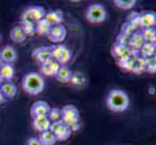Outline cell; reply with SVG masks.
Wrapping results in <instances>:
<instances>
[{
	"instance_id": "6da1fadb",
	"label": "cell",
	"mask_w": 156,
	"mask_h": 145,
	"mask_svg": "<svg viewBox=\"0 0 156 145\" xmlns=\"http://www.w3.org/2000/svg\"><path fill=\"white\" fill-rule=\"evenodd\" d=\"M106 105L108 109L114 112H123L128 109L130 105L128 95L124 91L119 89H114L109 92L106 99Z\"/></svg>"
},
{
	"instance_id": "7a4b0ae2",
	"label": "cell",
	"mask_w": 156,
	"mask_h": 145,
	"mask_svg": "<svg viewBox=\"0 0 156 145\" xmlns=\"http://www.w3.org/2000/svg\"><path fill=\"white\" fill-rule=\"evenodd\" d=\"M21 86L24 92L29 95H38L45 88V79L38 73H28L23 78Z\"/></svg>"
},
{
	"instance_id": "3957f363",
	"label": "cell",
	"mask_w": 156,
	"mask_h": 145,
	"mask_svg": "<svg viewBox=\"0 0 156 145\" xmlns=\"http://www.w3.org/2000/svg\"><path fill=\"white\" fill-rule=\"evenodd\" d=\"M61 120L64 124L70 127L72 132L79 130L80 113L77 107L73 105L63 106V109H61Z\"/></svg>"
},
{
	"instance_id": "277c9868",
	"label": "cell",
	"mask_w": 156,
	"mask_h": 145,
	"mask_svg": "<svg viewBox=\"0 0 156 145\" xmlns=\"http://www.w3.org/2000/svg\"><path fill=\"white\" fill-rule=\"evenodd\" d=\"M85 18L90 23H102L107 19V11L102 4H92L87 7Z\"/></svg>"
},
{
	"instance_id": "5b68a950",
	"label": "cell",
	"mask_w": 156,
	"mask_h": 145,
	"mask_svg": "<svg viewBox=\"0 0 156 145\" xmlns=\"http://www.w3.org/2000/svg\"><path fill=\"white\" fill-rule=\"evenodd\" d=\"M51 56L55 61H56L59 65H65L72 58V51L71 50L65 45L57 44L51 46Z\"/></svg>"
},
{
	"instance_id": "8992f818",
	"label": "cell",
	"mask_w": 156,
	"mask_h": 145,
	"mask_svg": "<svg viewBox=\"0 0 156 145\" xmlns=\"http://www.w3.org/2000/svg\"><path fill=\"white\" fill-rule=\"evenodd\" d=\"M46 10L41 6H29L26 8L20 17V21H30V22L36 23L39 20L45 19Z\"/></svg>"
},
{
	"instance_id": "52a82bcc",
	"label": "cell",
	"mask_w": 156,
	"mask_h": 145,
	"mask_svg": "<svg viewBox=\"0 0 156 145\" xmlns=\"http://www.w3.org/2000/svg\"><path fill=\"white\" fill-rule=\"evenodd\" d=\"M50 131H51L55 133L57 141L67 140V139L71 136V133H72V130L70 129V127L67 126L66 124H64L62 120L51 123L50 127Z\"/></svg>"
},
{
	"instance_id": "ba28073f",
	"label": "cell",
	"mask_w": 156,
	"mask_h": 145,
	"mask_svg": "<svg viewBox=\"0 0 156 145\" xmlns=\"http://www.w3.org/2000/svg\"><path fill=\"white\" fill-rule=\"evenodd\" d=\"M67 36V30L62 24L52 26L50 33L48 34V39L52 43H62Z\"/></svg>"
},
{
	"instance_id": "9c48e42d",
	"label": "cell",
	"mask_w": 156,
	"mask_h": 145,
	"mask_svg": "<svg viewBox=\"0 0 156 145\" xmlns=\"http://www.w3.org/2000/svg\"><path fill=\"white\" fill-rule=\"evenodd\" d=\"M32 57H33L37 62L41 64L46 63L52 59L51 56V47H37L32 51Z\"/></svg>"
},
{
	"instance_id": "30bf717a",
	"label": "cell",
	"mask_w": 156,
	"mask_h": 145,
	"mask_svg": "<svg viewBox=\"0 0 156 145\" xmlns=\"http://www.w3.org/2000/svg\"><path fill=\"white\" fill-rule=\"evenodd\" d=\"M0 59L3 63L13 64L17 61L18 59V53L15 47L11 45H6L0 50Z\"/></svg>"
},
{
	"instance_id": "8fae6325",
	"label": "cell",
	"mask_w": 156,
	"mask_h": 145,
	"mask_svg": "<svg viewBox=\"0 0 156 145\" xmlns=\"http://www.w3.org/2000/svg\"><path fill=\"white\" fill-rule=\"evenodd\" d=\"M51 109L50 105L45 101H37L30 107V115L32 118L38 116H45L48 115Z\"/></svg>"
},
{
	"instance_id": "7c38bea8",
	"label": "cell",
	"mask_w": 156,
	"mask_h": 145,
	"mask_svg": "<svg viewBox=\"0 0 156 145\" xmlns=\"http://www.w3.org/2000/svg\"><path fill=\"white\" fill-rule=\"evenodd\" d=\"M140 26L142 29L151 28L156 26V13L144 12L140 14Z\"/></svg>"
},
{
	"instance_id": "4fadbf2b",
	"label": "cell",
	"mask_w": 156,
	"mask_h": 145,
	"mask_svg": "<svg viewBox=\"0 0 156 145\" xmlns=\"http://www.w3.org/2000/svg\"><path fill=\"white\" fill-rule=\"evenodd\" d=\"M61 65L55 61L53 59L51 60L48 61L46 63H43L41 64V67H40V72L41 74H43L44 76L47 77H55L56 73L58 72L59 68H60Z\"/></svg>"
},
{
	"instance_id": "5bb4252c",
	"label": "cell",
	"mask_w": 156,
	"mask_h": 145,
	"mask_svg": "<svg viewBox=\"0 0 156 145\" xmlns=\"http://www.w3.org/2000/svg\"><path fill=\"white\" fill-rule=\"evenodd\" d=\"M51 124V122L50 121V119L48 118L47 115L34 117L33 120H32V126H33V128L36 131H38L40 133L49 131Z\"/></svg>"
},
{
	"instance_id": "9a60e30c",
	"label": "cell",
	"mask_w": 156,
	"mask_h": 145,
	"mask_svg": "<svg viewBox=\"0 0 156 145\" xmlns=\"http://www.w3.org/2000/svg\"><path fill=\"white\" fill-rule=\"evenodd\" d=\"M45 19L49 21L51 26L59 25L64 19V14L61 10H51L46 13Z\"/></svg>"
},
{
	"instance_id": "2e32d148",
	"label": "cell",
	"mask_w": 156,
	"mask_h": 145,
	"mask_svg": "<svg viewBox=\"0 0 156 145\" xmlns=\"http://www.w3.org/2000/svg\"><path fill=\"white\" fill-rule=\"evenodd\" d=\"M73 72L72 70L68 68L67 66H60L58 72L55 76V78L61 83H68L71 81L72 77H73Z\"/></svg>"
},
{
	"instance_id": "e0dca14e",
	"label": "cell",
	"mask_w": 156,
	"mask_h": 145,
	"mask_svg": "<svg viewBox=\"0 0 156 145\" xmlns=\"http://www.w3.org/2000/svg\"><path fill=\"white\" fill-rule=\"evenodd\" d=\"M0 92L3 94L5 99H13L17 94V87L11 81H4L0 86Z\"/></svg>"
},
{
	"instance_id": "ac0fdd59",
	"label": "cell",
	"mask_w": 156,
	"mask_h": 145,
	"mask_svg": "<svg viewBox=\"0 0 156 145\" xmlns=\"http://www.w3.org/2000/svg\"><path fill=\"white\" fill-rule=\"evenodd\" d=\"M26 36L24 34V32L23 30V28L20 27V25H17L14 26L10 32V38L13 42L15 43H23L26 40Z\"/></svg>"
},
{
	"instance_id": "d6986e66",
	"label": "cell",
	"mask_w": 156,
	"mask_h": 145,
	"mask_svg": "<svg viewBox=\"0 0 156 145\" xmlns=\"http://www.w3.org/2000/svg\"><path fill=\"white\" fill-rule=\"evenodd\" d=\"M0 76L3 78V80L10 81L11 79H13L15 77V67L13 64L3 63V65L0 69Z\"/></svg>"
},
{
	"instance_id": "ffe728a7",
	"label": "cell",
	"mask_w": 156,
	"mask_h": 145,
	"mask_svg": "<svg viewBox=\"0 0 156 145\" xmlns=\"http://www.w3.org/2000/svg\"><path fill=\"white\" fill-rule=\"evenodd\" d=\"M52 26L50 24V22L46 19H43L39 20L38 22L35 23V30L36 33L39 34L40 36H48L50 33Z\"/></svg>"
},
{
	"instance_id": "44dd1931",
	"label": "cell",
	"mask_w": 156,
	"mask_h": 145,
	"mask_svg": "<svg viewBox=\"0 0 156 145\" xmlns=\"http://www.w3.org/2000/svg\"><path fill=\"white\" fill-rule=\"evenodd\" d=\"M38 139L43 145H55L57 141L55 133L50 130L41 133Z\"/></svg>"
},
{
	"instance_id": "7402d4cb",
	"label": "cell",
	"mask_w": 156,
	"mask_h": 145,
	"mask_svg": "<svg viewBox=\"0 0 156 145\" xmlns=\"http://www.w3.org/2000/svg\"><path fill=\"white\" fill-rule=\"evenodd\" d=\"M144 43H146V41H144L142 34L139 33V32H136L135 34L131 36L129 47L131 48H134V50H141Z\"/></svg>"
},
{
	"instance_id": "603a6c76",
	"label": "cell",
	"mask_w": 156,
	"mask_h": 145,
	"mask_svg": "<svg viewBox=\"0 0 156 145\" xmlns=\"http://www.w3.org/2000/svg\"><path fill=\"white\" fill-rule=\"evenodd\" d=\"M141 51V57L143 58H150L153 57L155 52H156V47L149 42H146L142 47V48L140 50Z\"/></svg>"
},
{
	"instance_id": "cb8c5ba5",
	"label": "cell",
	"mask_w": 156,
	"mask_h": 145,
	"mask_svg": "<svg viewBox=\"0 0 156 145\" xmlns=\"http://www.w3.org/2000/svg\"><path fill=\"white\" fill-rule=\"evenodd\" d=\"M147 68V60L146 58L138 57L134 59L133 66H132V72L135 74H141L144 71H146Z\"/></svg>"
},
{
	"instance_id": "d4e9b609",
	"label": "cell",
	"mask_w": 156,
	"mask_h": 145,
	"mask_svg": "<svg viewBox=\"0 0 156 145\" xmlns=\"http://www.w3.org/2000/svg\"><path fill=\"white\" fill-rule=\"evenodd\" d=\"M129 52H130V48H129L128 47H124V46L115 44V47H112V54H114V56L116 58H120Z\"/></svg>"
},
{
	"instance_id": "484cf974",
	"label": "cell",
	"mask_w": 156,
	"mask_h": 145,
	"mask_svg": "<svg viewBox=\"0 0 156 145\" xmlns=\"http://www.w3.org/2000/svg\"><path fill=\"white\" fill-rule=\"evenodd\" d=\"M115 5L121 10H130L137 3L136 0H115Z\"/></svg>"
},
{
	"instance_id": "4316f807",
	"label": "cell",
	"mask_w": 156,
	"mask_h": 145,
	"mask_svg": "<svg viewBox=\"0 0 156 145\" xmlns=\"http://www.w3.org/2000/svg\"><path fill=\"white\" fill-rule=\"evenodd\" d=\"M20 27L23 28L26 36H33L36 33L35 23L30 21H20Z\"/></svg>"
},
{
	"instance_id": "83f0119b",
	"label": "cell",
	"mask_w": 156,
	"mask_h": 145,
	"mask_svg": "<svg viewBox=\"0 0 156 145\" xmlns=\"http://www.w3.org/2000/svg\"><path fill=\"white\" fill-rule=\"evenodd\" d=\"M47 116H48V118H49L51 123L60 121L61 120V109H57V107L51 109Z\"/></svg>"
},
{
	"instance_id": "f1b7e54d",
	"label": "cell",
	"mask_w": 156,
	"mask_h": 145,
	"mask_svg": "<svg viewBox=\"0 0 156 145\" xmlns=\"http://www.w3.org/2000/svg\"><path fill=\"white\" fill-rule=\"evenodd\" d=\"M138 31V28H136L135 26L132 25L130 22H126L125 24L122 25V28H121V34L128 36V37H131L133 34H135L136 32Z\"/></svg>"
},
{
	"instance_id": "f546056e",
	"label": "cell",
	"mask_w": 156,
	"mask_h": 145,
	"mask_svg": "<svg viewBox=\"0 0 156 145\" xmlns=\"http://www.w3.org/2000/svg\"><path fill=\"white\" fill-rule=\"evenodd\" d=\"M141 34L144 37V41H146V42H150V41H151V39L154 37V35L156 34V29H155V27L144 28V29L142 30Z\"/></svg>"
},
{
	"instance_id": "4dcf8cb0",
	"label": "cell",
	"mask_w": 156,
	"mask_h": 145,
	"mask_svg": "<svg viewBox=\"0 0 156 145\" xmlns=\"http://www.w3.org/2000/svg\"><path fill=\"white\" fill-rule=\"evenodd\" d=\"M71 83L77 85V86H80V85H83L84 84L85 82V78L83 76L82 74H73V77H72V79L71 81H70Z\"/></svg>"
},
{
	"instance_id": "1f68e13d",
	"label": "cell",
	"mask_w": 156,
	"mask_h": 145,
	"mask_svg": "<svg viewBox=\"0 0 156 145\" xmlns=\"http://www.w3.org/2000/svg\"><path fill=\"white\" fill-rule=\"evenodd\" d=\"M147 68L146 71L149 73H156V60L153 57L147 58Z\"/></svg>"
},
{
	"instance_id": "d6a6232c",
	"label": "cell",
	"mask_w": 156,
	"mask_h": 145,
	"mask_svg": "<svg viewBox=\"0 0 156 145\" xmlns=\"http://www.w3.org/2000/svg\"><path fill=\"white\" fill-rule=\"evenodd\" d=\"M130 38H131V37H128V36H125L123 34H120L119 36H118V38H117L116 44L124 46V47H129V44H130Z\"/></svg>"
},
{
	"instance_id": "836d02e7",
	"label": "cell",
	"mask_w": 156,
	"mask_h": 145,
	"mask_svg": "<svg viewBox=\"0 0 156 145\" xmlns=\"http://www.w3.org/2000/svg\"><path fill=\"white\" fill-rule=\"evenodd\" d=\"M26 145H43L37 137H30L26 141Z\"/></svg>"
},
{
	"instance_id": "e575fe53",
	"label": "cell",
	"mask_w": 156,
	"mask_h": 145,
	"mask_svg": "<svg viewBox=\"0 0 156 145\" xmlns=\"http://www.w3.org/2000/svg\"><path fill=\"white\" fill-rule=\"evenodd\" d=\"M5 100H6V99H5V97L3 96V94L1 92H0V105L3 104L4 102H5Z\"/></svg>"
},
{
	"instance_id": "d590c367",
	"label": "cell",
	"mask_w": 156,
	"mask_h": 145,
	"mask_svg": "<svg viewBox=\"0 0 156 145\" xmlns=\"http://www.w3.org/2000/svg\"><path fill=\"white\" fill-rule=\"evenodd\" d=\"M149 43H151V44L156 47V34L154 35V37H153V38L151 39V41H150Z\"/></svg>"
},
{
	"instance_id": "8d00e7d4",
	"label": "cell",
	"mask_w": 156,
	"mask_h": 145,
	"mask_svg": "<svg viewBox=\"0 0 156 145\" xmlns=\"http://www.w3.org/2000/svg\"><path fill=\"white\" fill-rule=\"evenodd\" d=\"M3 82H4V80H3V78H1V76H0V86L3 84Z\"/></svg>"
},
{
	"instance_id": "74e56055",
	"label": "cell",
	"mask_w": 156,
	"mask_h": 145,
	"mask_svg": "<svg viewBox=\"0 0 156 145\" xmlns=\"http://www.w3.org/2000/svg\"><path fill=\"white\" fill-rule=\"evenodd\" d=\"M2 65H3V62H2V60H1V59H0V69H1Z\"/></svg>"
},
{
	"instance_id": "f35d334b",
	"label": "cell",
	"mask_w": 156,
	"mask_h": 145,
	"mask_svg": "<svg viewBox=\"0 0 156 145\" xmlns=\"http://www.w3.org/2000/svg\"><path fill=\"white\" fill-rule=\"evenodd\" d=\"M153 58L155 59V60H156V52H155V54H154V56H153Z\"/></svg>"
},
{
	"instance_id": "ab89813d",
	"label": "cell",
	"mask_w": 156,
	"mask_h": 145,
	"mask_svg": "<svg viewBox=\"0 0 156 145\" xmlns=\"http://www.w3.org/2000/svg\"><path fill=\"white\" fill-rule=\"evenodd\" d=\"M0 40H1V34H0Z\"/></svg>"
}]
</instances>
